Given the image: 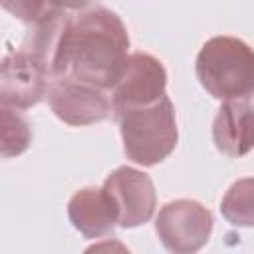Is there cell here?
Segmentation results:
<instances>
[{
    "label": "cell",
    "instance_id": "6da1fadb",
    "mask_svg": "<svg viewBox=\"0 0 254 254\" xmlns=\"http://www.w3.org/2000/svg\"><path fill=\"white\" fill-rule=\"evenodd\" d=\"M129 36L121 18L101 4H83L73 16L65 77L97 89H113L127 64Z\"/></svg>",
    "mask_w": 254,
    "mask_h": 254
},
{
    "label": "cell",
    "instance_id": "7a4b0ae2",
    "mask_svg": "<svg viewBox=\"0 0 254 254\" xmlns=\"http://www.w3.org/2000/svg\"><path fill=\"white\" fill-rule=\"evenodd\" d=\"M196 77L216 99L246 101L254 95V50L232 36H214L196 56Z\"/></svg>",
    "mask_w": 254,
    "mask_h": 254
},
{
    "label": "cell",
    "instance_id": "3957f363",
    "mask_svg": "<svg viewBox=\"0 0 254 254\" xmlns=\"http://www.w3.org/2000/svg\"><path fill=\"white\" fill-rule=\"evenodd\" d=\"M127 159L141 167L165 161L177 147L179 129L173 101L165 95L153 105L127 109L115 115Z\"/></svg>",
    "mask_w": 254,
    "mask_h": 254
},
{
    "label": "cell",
    "instance_id": "277c9868",
    "mask_svg": "<svg viewBox=\"0 0 254 254\" xmlns=\"http://www.w3.org/2000/svg\"><path fill=\"white\" fill-rule=\"evenodd\" d=\"M77 6L44 2L42 12L30 22V30L24 38L22 50L30 56L48 77H65V50L73 24V14Z\"/></svg>",
    "mask_w": 254,
    "mask_h": 254
},
{
    "label": "cell",
    "instance_id": "5b68a950",
    "mask_svg": "<svg viewBox=\"0 0 254 254\" xmlns=\"http://www.w3.org/2000/svg\"><path fill=\"white\" fill-rule=\"evenodd\" d=\"M155 230L169 252L196 254L210 238L212 214L196 200H173L159 210Z\"/></svg>",
    "mask_w": 254,
    "mask_h": 254
},
{
    "label": "cell",
    "instance_id": "8992f818",
    "mask_svg": "<svg viewBox=\"0 0 254 254\" xmlns=\"http://www.w3.org/2000/svg\"><path fill=\"white\" fill-rule=\"evenodd\" d=\"M167 71L163 64L145 52H135L127 58L125 69L117 85L113 87V115L127 109L147 107L165 97Z\"/></svg>",
    "mask_w": 254,
    "mask_h": 254
},
{
    "label": "cell",
    "instance_id": "52a82bcc",
    "mask_svg": "<svg viewBox=\"0 0 254 254\" xmlns=\"http://www.w3.org/2000/svg\"><path fill=\"white\" fill-rule=\"evenodd\" d=\"M103 189L117 206L119 226L135 228L151 220L157 194L149 175L133 167H119L105 179Z\"/></svg>",
    "mask_w": 254,
    "mask_h": 254
},
{
    "label": "cell",
    "instance_id": "ba28073f",
    "mask_svg": "<svg viewBox=\"0 0 254 254\" xmlns=\"http://www.w3.org/2000/svg\"><path fill=\"white\" fill-rule=\"evenodd\" d=\"M48 101L58 119L67 125H91L109 117L113 111L103 89L73 77L56 79L48 89Z\"/></svg>",
    "mask_w": 254,
    "mask_h": 254
},
{
    "label": "cell",
    "instance_id": "9c48e42d",
    "mask_svg": "<svg viewBox=\"0 0 254 254\" xmlns=\"http://www.w3.org/2000/svg\"><path fill=\"white\" fill-rule=\"evenodd\" d=\"M48 89V75L24 52L8 54L2 60L0 101L2 107L28 109L38 105Z\"/></svg>",
    "mask_w": 254,
    "mask_h": 254
},
{
    "label": "cell",
    "instance_id": "30bf717a",
    "mask_svg": "<svg viewBox=\"0 0 254 254\" xmlns=\"http://www.w3.org/2000/svg\"><path fill=\"white\" fill-rule=\"evenodd\" d=\"M212 139L220 153L242 157L254 147V105L248 101H224L212 123Z\"/></svg>",
    "mask_w": 254,
    "mask_h": 254
},
{
    "label": "cell",
    "instance_id": "8fae6325",
    "mask_svg": "<svg viewBox=\"0 0 254 254\" xmlns=\"http://www.w3.org/2000/svg\"><path fill=\"white\" fill-rule=\"evenodd\" d=\"M67 216L73 228L85 238H101L113 232L115 224H119L117 206L103 187L77 190L67 204Z\"/></svg>",
    "mask_w": 254,
    "mask_h": 254
},
{
    "label": "cell",
    "instance_id": "7c38bea8",
    "mask_svg": "<svg viewBox=\"0 0 254 254\" xmlns=\"http://www.w3.org/2000/svg\"><path fill=\"white\" fill-rule=\"evenodd\" d=\"M220 212L234 226H254V177L238 179L226 190Z\"/></svg>",
    "mask_w": 254,
    "mask_h": 254
},
{
    "label": "cell",
    "instance_id": "4fadbf2b",
    "mask_svg": "<svg viewBox=\"0 0 254 254\" xmlns=\"http://www.w3.org/2000/svg\"><path fill=\"white\" fill-rule=\"evenodd\" d=\"M32 143L28 121L10 107H2V157L10 159L22 155Z\"/></svg>",
    "mask_w": 254,
    "mask_h": 254
},
{
    "label": "cell",
    "instance_id": "5bb4252c",
    "mask_svg": "<svg viewBox=\"0 0 254 254\" xmlns=\"http://www.w3.org/2000/svg\"><path fill=\"white\" fill-rule=\"evenodd\" d=\"M83 254H131L127 250L125 244H121L119 240H103V242H95L93 246H89Z\"/></svg>",
    "mask_w": 254,
    "mask_h": 254
}]
</instances>
